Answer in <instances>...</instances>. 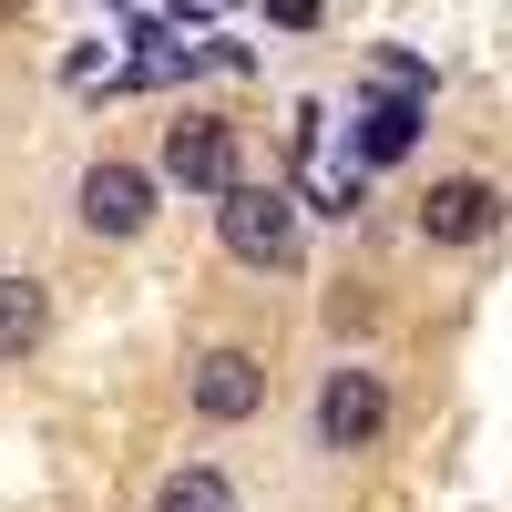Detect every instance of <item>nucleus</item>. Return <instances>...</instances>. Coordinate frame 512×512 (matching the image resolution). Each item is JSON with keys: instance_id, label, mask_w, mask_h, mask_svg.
Listing matches in <instances>:
<instances>
[{"instance_id": "obj_2", "label": "nucleus", "mask_w": 512, "mask_h": 512, "mask_svg": "<svg viewBox=\"0 0 512 512\" xmlns=\"http://www.w3.org/2000/svg\"><path fill=\"white\" fill-rule=\"evenodd\" d=\"M379 431H390V379L369 359H338L318 379V451H369Z\"/></svg>"}, {"instance_id": "obj_8", "label": "nucleus", "mask_w": 512, "mask_h": 512, "mask_svg": "<svg viewBox=\"0 0 512 512\" xmlns=\"http://www.w3.org/2000/svg\"><path fill=\"white\" fill-rule=\"evenodd\" d=\"M420 144V93H390V82H379V103L359 113V164H400Z\"/></svg>"}, {"instance_id": "obj_4", "label": "nucleus", "mask_w": 512, "mask_h": 512, "mask_svg": "<svg viewBox=\"0 0 512 512\" xmlns=\"http://www.w3.org/2000/svg\"><path fill=\"white\" fill-rule=\"evenodd\" d=\"M72 216L93 236H144L154 226V175L144 164H93V175L72 185Z\"/></svg>"}, {"instance_id": "obj_10", "label": "nucleus", "mask_w": 512, "mask_h": 512, "mask_svg": "<svg viewBox=\"0 0 512 512\" xmlns=\"http://www.w3.org/2000/svg\"><path fill=\"white\" fill-rule=\"evenodd\" d=\"M267 21H287V31H308V21H318V0H267Z\"/></svg>"}, {"instance_id": "obj_3", "label": "nucleus", "mask_w": 512, "mask_h": 512, "mask_svg": "<svg viewBox=\"0 0 512 512\" xmlns=\"http://www.w3.org/2000/svg\"><path fill=\"white\" fill-rule=\"evenodd\" d=\"M502 216H512V195L492 175H441L420 195V236L431 246H482V236H502Z\"/></svg>"}, {"instance_id": "obj_7", "label": "nucleus", "mask_w": 512, "mask_h": 512, "mask_svg": "<svg viewBox=\"0 0 512 512\" xmlns=\"http://www.w3.org/2000/svg\"><path fill=\"white\" fill-rule=\"evenodd\" d=\"M41 338H52V287L41 277H0V369L31 359Z\"/></svg>"}, {"instance_id": "obj_9", "label": "nucleus", "mask_w": 512, "mask_h": 512, "mask_svg": "<svg viewBox=\"0 0 512 512\" xmlns=\"http://www.w3.org/2000/svg\"><path fill=\"white\" fill-rule=\"evenodd\" d=\"M154 512H246V502H236V482H226V472H205V461H185V472H164Z\"/></svg>"}, {"instance_id": "obj_5", "label": "nucleus", "mask_w": 512, "mask_h": 512, "mask_svg": "<svg viewBox=\"0 0 512 512\" xmlns=\"http://www.w3.org/2000/svg\"><path fill=\"white\" fill-rule=\"evenodd\" d=\"M185 400H195V420H256L267 410V359L256 349H205L195 379H185Z\"/></svg>"}, {"instance_id": "obj_6", "label": "nucleus", "mask_w": 512, "mask_h": 512, "mask_svg": "<svg viewBox=\"0 0 512 512\" xmlns=\"http://www.w3.org/2000/svg\"><path fill=\"white\" fill-rule=\"evenodd\" d=\"M164 175H175V185H195V195H226V185H246V175H236V123H216V113H185L175 134H164Z\"/></svg>"}, {"instance_id": "obj_1", "label": "nucleus", "mask_w": 512, "mask_h": 512, "mask_svg": "<svg viewBox=\"0 0 512 512\" xmlns=\"http://www.w3.org/2000/svg\"><path fill=\"white\" fill-rule=\"evenodd\" d=\"M216 236H226L236 267L287 277V267H297V195H277V185H226V195H216Z\"/></svg>"}]
</instances>
